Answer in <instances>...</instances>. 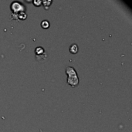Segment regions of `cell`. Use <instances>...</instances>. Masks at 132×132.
Masks as SVG:
<instances>
[{"label":"cell","mask_w":132,"mask_h":132,"mask_svg":"<svg viewBox=\"0 0 132 132\" xmlns=\"http://www.w3.org/2000/svg\"><path fill=\"white\" fill-rule=\"evenodd\" d=\"M66 73L67 74V84L70 85L72 87H75L79 84V78L77 77V73L73 67H68L66 69Z\"/></svg>","instance_id":"cell-1"},{"label":"cell","mask_w":132,"mask_h":132,"mask_svg":"<svg viewBox=\"0 0 132 132\" xmlns=\"http://www.w3.org/2000/svg\"><path fill=\"white\" fill-rule=\"evenodd\" d=\"M41 26L43 28V29H48L50 27V22L47 21V20H43L42 22H41Z\"/></svg>","instance_id":"cell-4"},{"label":"cell","mask_w":132,"mask_h":132,"mask_svg":"<svg viewBox=\"0 0 132 132\" xmlns=\"http://www.w3.org/2000/svg\"><path fill=\"white\" fill-rule=\"evenodd\" d=\"M79 51V48H78V46L77 44H73L70 46V52L73 54H76Z\"/></svg>","instance_id":"cell-2"},{"label":"cell","mask_w":132,"mask_h":132,"mask_svg":"<svg viewBox=\"0 0 132 132\" xmlns=\"http://www.w3.org/2000/svg\"><path fill=\"white\" fill-rule=\"evenodd\" d=\"M33 3L36 5V6H39V5L41 4V1H38V2H36V1H34V2H33Z\"/></svg>","instance_id":"cell-5"},{"label":"cell","mask_w":132,"mask_h":132,"mask_svg":"<svg viewBox=\"0 0 132 132\" xmlns=\"http://www.w3.org/2000/svg\"><path fill=\"white\" fill-rule=\"evenodd\" d=\"M35 53L36 55H42L43 53H44V50L43 47H36Z\"/></svg>","instance_id":"cell-3"}]
</instances>
